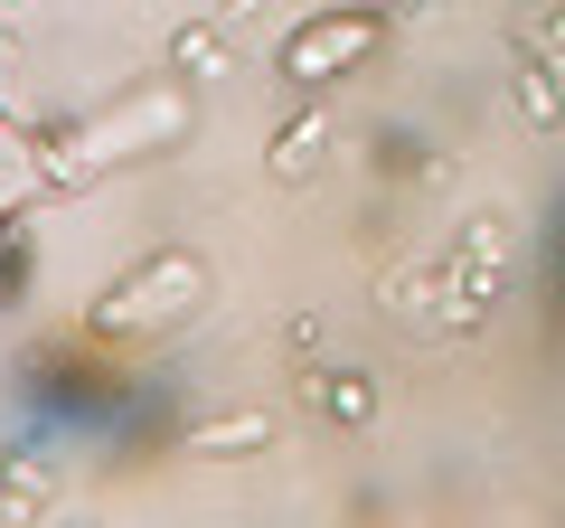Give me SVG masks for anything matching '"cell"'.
<instances>
[{
  "instance_id": "obj_4",
  "label": "cell",
  "mask_w": 565,
  "mask_h": 528,
  "mask_svg": "<svg viewBox=\"0 0 565 528\" xmlns=\"http://www.w3.org/2000/svg\"><path fill=\"white\" fill-rule=\"evenodd\" d=\"M311 151H321V114H302V123H292V133H282L274 170H282V180H302V161H311Z\"/></svg>"
},
{
  "instance_id": "obj_3",
  "label": "cell",
  "mask_w": 565,
  "mask_h": 528,
  "mask_svg": "<svg viewBox=\"0 0 565 528\" xmlns=\"http://www.w3.org/2000/svg\"><path fill=\"white\" fill-rule=\"evenodd\" d=\"M264 434H274V425H264V415H236V425H199V434H189V444H199V453H255Z\"/></svg>"
},
{
  "instance_id": "obj_1",
  "label": "cell",
  "mask_w": 565,
  "mask_h": 528,
  "mask_svg": "<svg viewBox=\"0 0 565 528\" xmlns=\"http://www.w3.org/2000/svg\"><path fill=\"white\" fill-rule=\"evenodd\" d=\"M199 284H207L199 255H151L122 293L95 303V330H132V321H151V311H180V303H199Z\"/></svg>"
},
{
  "instance_id": "obj_2",
  "label": "cell",
  "mask_w": 565,
  "mask_h": 528,
  "mask_svg": "<svg viewBox=\"0 0 565 528\" xmlns=\"http://www.w3.org/2000/svg\"><path fill=\"white\" fill-rule=\"evenodd\" d=\"M367 39H377L367 20H321V29H302V47H292L282 66L311 85V76H330V66H359V57H367Z\"/></svg>"
}]
</instances>
